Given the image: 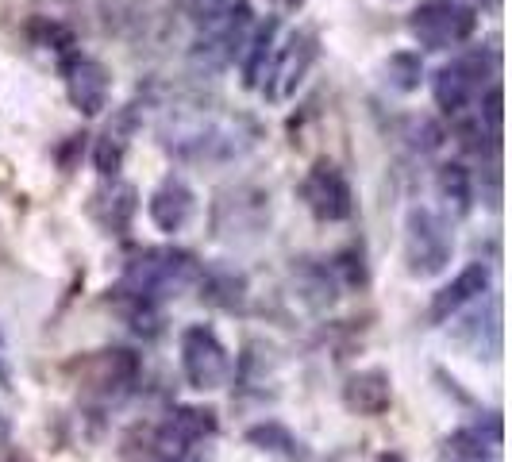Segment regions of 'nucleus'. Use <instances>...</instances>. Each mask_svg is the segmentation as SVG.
<instances>
[{
    "label": "nucleus",
    "instance_id": "1",
    "mask_svg": "<svg viewBox=\"0 0 512 462\" xmlns=\"http://www.w3.org/2000/svg\"><path fill=\"white\" fill-rule=\"evenodd\" d=\"M162 151L178 162L193 166H220L255 151L258 124L239 112H216V108H170L158 124Z\"/></svg>",
    "mask_w": 512,
    "mask_h": 462
},
{
    "label": "nucleus",
    "instance_id": "2",
    "mask_svg": "<svg viewBox=\"0 0 512 462\" xmlns=\"http://www.w3.org/2000/svg\"><path fill=\"white\" fill-rule=\"evenodd\" d=\"M197 278H201V262L189 251L147 247L128 262L120 293H128L131 301H143V305H158L166 297H178L181 289L197 285Z\"/></svg>",
    "mask_w": 512,
    "mask_h": 462
},
{
    "label": "nucleus",
    "instance_id": "3",
    "mask_svg": "<svg viewBox=\"0 0 512 462\" xmlns=\"http://www.w3.org/2000/svg\"><path fill=\"white\" fill-rule=\"evenodd\" d=\"M251 4L247 0H228V4H212L201 16L197 39H193V62L201 70H224L231 66L251 35Z\"/></svg>",
    "mask_w": 512,
    "mask_h": 462
},
{
    "label": "nucleus",
    "instance_id": "4",
    "mask_svg": "<svg viewBox=\"0 0 512 462\" xmlns=\"http://www.w3.org/2000/svg\"><path fill=\"white\" fill-rule=\"evenodd\" d=\"M409 31L428 51H451L478 31V12L462 0H424L409 16Z\"/></svg>",
    "mask_w": 512,
    "mask_h": 462
},
{
    "label": "nucleus",
    "instance_id": "5",
    "mask_svg": "<svg viewBox=\"0 0 512 462\" xmlns=\"http://www.w3.org/2000/svg\"><path fill=\"white\" fill-rule=\"evenodd\" d=\"M455 251V239L447 220L432 208H412L405 220V262L412 278H436L447 270Z\"/></svg>",
    "mask_w": 512,
    "mask_h": 462
},
{
    "label": "nucleus",
    "instance_id": "6",
    "mask_svg": "<svg viewBox=\"0 0 512 462\" xmlns=\"http://www.w3.org/2000/svg\"><path fill=\"white\" fill-rule=\"evenodd\" d=\"M489 74H493V62H489V54H482V51L451 58V62L439 66L436 77H432L436 104L447 112V116H462L470 104L482 97Z\"/></svg>",
    "mask_w": 512,
    "mask_h": 462
},
{
    "label": "nucleus",
    "instance_id": "7",
    "mask_svg": "<svg viewBox=\"0 0 512 462\" xmlns=\"http://www.w3.org/2000/svg\"><path fill=\"white\" fill-rule=\"evenodd\" d=\"M181 370L193 389L212 393L220 385H228L231 378V355L228 347L220 343V335L205 328V324H193L181 332Z\"/></svg>",
    "mask_w": 512,
    "mask_h": 462
},
{
    "label": "nucleus",
    "instance_id": "8",
    "mask_svg": "<svg viewBox=\"0 0 512 462\" xmlns=\"http://www.w3.org/2000/svg\"><path fill=\"white\" fill-rule=\"evenodd\" d=\"M301 197H305L308 212H312L316 220H324V224H339V220H347V216L355 212L351 185L343 178V170H339L335 162H328V158H320L305 174Z\"/></svg>",
    "mask_w": 512,
    "mask_h": 462
},
{
    "label": "nucleus",
    "instance_id": "9",
    "mask_svg": "<svg viewBox=\"0 0 512 462\" xmlns=\"http://www.w3.org/2000/svg\"><path fill=\"white\" fill-rule=\"evenodd\" d=\"M312 62H316V35H312V31H293L285 43H278L274 62H270V70H266V85H262L266 97H270V101L293 97V93L301 89L305 74L312 70Z\"/></svg>",
    "mask_w": 512,
    "mask_h": 462
},
{
    "label": "nucleus",
    "instance_id": "10",
    "mask_svg": "<svg viewBox=\"0 0 512 462\" xmlns=\"http://www.w3.org/2000/svg\"><path fill=\"white\" fill-rule=\"evenodd\" d=\"M62 77H66V93L74 101L77 112L85 116H97L108 108V93H112V77L104 70L97 58L89 54H70L66 66H62Z\"/></svg>",
    "mask_w": 512,
    "mask_h": 462
},
{
    "label": "nucleus",
    "instance_id": "11",
    "mask_svg": "<svg viewBox=\"0 0 512 462\" xmlns=\"http://www.w3.org/2000/svg\"><path fill=\"white\" fill-rule=\"evenodd\" d=\"M147 212H151V220H154V228L158 231L178 235V231L193 220V212H197V197H193V189H189L181 178H170V181H162V185L151 193Z\"/></svg>",
    "mask_w": 512,
    "mask_h": 462
},
{
    "label": "nucleus",
    "instance_id": "12",
    "mask_svg": "<svg viewBox=\"0 0 512 462\" xmlns=\"http://www.w3.org/2000/svg\"><path fill=\"white\" fill-rule=\"evenodd\" d=\"M486 289H489V270H486V266H482V262L466 266L455 282L443 285L436 297H432V320H436V324H443V320L459 316L462 308L470 305V301H478Z\"/></svg>",
    "mask_w": 512,
    "mask_h": 462
},
{
    "label": "nucleus",
    "instance_id": "13",
    "mask_svg": "<svg viewBox=\"0 0 512 462\" xmlns=\"http://www.w3.org/2000/svg\"><path fill=\"white\" fill-rule=\"evenodd\" d=\"M343 401H347V409L359 412V416H382L393 405L389 374H382V370H359V374H351L347 385H343Z\"/></svg>",
    "mask_w": 512,
    "mask_h": 462
},
{
    "label": "nucleus",
    "instance_id": "14",
    "mask_svg": "<svg viewBox=\"0 0 512 462\" xmlns=\"http://www.w3.org/2000/svg\"><path fill=\"white\" fill-rule=\"evenodd\" d=\"M501 447V424L493 420L489 428H459L443 443V462H497Z\"/></svg>",
    "mask_w": 512,
    "mask_h": 462
},
{
    "label": "nucleus",
    "instance_id": "15",
    "mask_svg": "<svg viewBox=\"0 0 512 462\" xmlns=\"http://www.w3.org/2000/svg\"><path fill=\"white\" fill-rule=\"evenodd\" d=\"M278 51V20H266L247 35V47H243V85L247 89H262V77L274 62Z\"/></svg>",
    "mask_w": 512,
    "mask_h": 462
},
{
    "label": "nucleus",
    "instance_id": "16",
    "mask_svg": "<svg viewBox=\"0 0 512 462\" xmlns=\"http://www.w3.org/2000/svg\"><path fill=\"white\" fill-rule=\"evenodd\" d=\"M89 370H93L97 389H104V393H124L135 382V374H139V362H135L131 351L116 347V351H101L97 359L89 362Z\"/></svg>",
    "mask_w": 512,
    "mask_h": 462
},
{
    "label": "nucleus",
    "instance_id": "17",
    "mask_svg": "<svg viewBox=\"0 0 512 462\" xmlns=\"http://www.w3.org/2000/svg\"><path fill=\"white\" fill-rule=\"evenodd\" d=\"M201 297L208 305H220V308H243L247 301V278L235 274V270H201Z\"/></svg>",
    "mask_w": 512,
    "mask_h": 462
},
{
    "label": "nucleus",
    "instance_id": "18",
    "mask_svg": "<svg viewBox=\"0 0 512 462\" xmlns=\"http://www.w3.org/2000/svg\"><path fill=\"white\" fill-rule=\"evenodd\" d=\"M93 201H97L93 212L101 216V224L108 231H124L131 224V216H135V189L124 185V181H112V189L97 193Z\"/></svg>",
    "mask_w": 512,
    "mask_h": 462
},
{
    "label": "nucleus",
    "instance_id": "19",
    "mask_svg": "<svg viewBox=\"0 0 512 462\" xmlns=\"http://www.w3.org/2000/svg\"><path fill=\"white\" fill-rule=\"evenodd\" d=\"M135 131V116L131 112H120L108 131L101 135V143H97V170L101 174H116L120 170V162H124V154H128V135Z\"/></svg>",
    "mask_w": 512,
    "mask_h": 462
},
{
    "label": "nucleus",
    "instance_id": "20",
    "mask_svg": "<svg viewBox=\"0 0 512 462\" xmlns=\"http://www.w3.org/2000/svg\"><path fill=\"white\" fill-rule=\"evenodd\" d=\"M439 197L455 208V216H466L470 212V201H474V181L462 166H443L439 170Z\"/></svg>",
    "mask_w": 512,
    "mask_h": 462
},
{
    "label": "nucleus",
    "instance_id": "21",
    "mask_svg": "<svg viewBox=\"0 0 512 462\" xmlns=\"http://www.w3.org/2000/svg\"><path fill=\"white\" fill-rule=\"evenodd\" d=\"M247 439L255 443L258 451H270V455H285V459H297V451H301V443L285 432L282 424H258L247 432Z\"/></svg>",
    "mask_w": 512,
    "mask_h": 462
},
{
    "label": "nucleus",
    "instance_id": "22",
    "mask_svg": "<svg viewBox=\"0 0 512 462\" xmlns=\"http://www.w3.org/2000/svg\"><path fill=\"white\" fill-rule=\"evenodd\" d=\"M405 139H409L420 154H432V151H439V147H443V139H447V135H443V128H439L432 116H412Z\"/></svg>",
    "mask_w": 512,
    "mask_h": 462
},
{
    "label": "nucleus",
    "instance_id": "23",
    "mask_svg": "<svg viewBox=\"0 0 512 462\" xmlns=\"http://www.w3.org/2000/svg\"><path fill=\"white\" fill-rule=\"evenodd\" d=\"M420 74H424V70H420V54L401 51L389 58V81H393L401 93L416 89V85H420Z\"/></svg>",
    "mask_w": 512,
    "mask_h": 462
},
{
    "label": "nucleus",
    "instance_id": "24",
    "mask_svg": "<svg viewBox=\"0 0 512 462\" xmlns=\"http://www.w3.org/2000/svg\"><path fill=\"white\" fill-rule=\"evenodd\" d=\"M382 462H401V459H397V455H385V459Z\"/></svg>",
    "mask_w": 512,
    "mask_h": 462
},
{
    "label": "nucleus",
    "instance_id": "25",
    "mask_svg": "<svg viewBox=\"0 0 512 462\" xmlns=\"http://www.w3.org/2000/svg\"><path fill=\"white\" fill-rule=\"evenodd\" d=\"M0 428H4V416H0Z\"/></svg>",
    "mask_w": 512,
    "mask_h": 462
}]
</instances>
